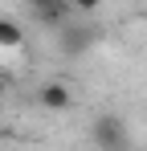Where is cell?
Masks as SVG:
<instances>
[{"instance_id":"cell-1","label":"cell","mask_w":147,"mask_h":151,"mask_svg":"<svg viewBox=\"0 0 147 151\" xmlns=\"http://www.w3.org/2000/svg\"><path fill=\"white\" fill-rule=\"evenodd\" d=\"M90 143H98V147H127L131 135H127L122 119H115V114H98L94 123H90Z\"/></svg>"},{"instance_id":"cell-2","label":"cell","mask_w":147,"mask_h":151,"mask_svg":"<svg viewBox=\"0 0 147 151\" xmlns=\"http://www.w3.org/2000/svg\"><path fill=\"white\" fill-rule=\"evenodd\" d=\"M37 102L45 106V110H70L74 106V94L66 82H45L41 90H37Z\"/></svg>"},{"instance_id":"cell-3","label":"cell","mask_w":147,"mask_h":151,"mask_svg":"<svg viewBox=\"0 0 147 151\" xmlns=\"http://www.w3.org/2000/svg\"><path fill=\"white\" fill-rule=\"evenodd\" d=\"M70 8H74L70 0H37L41 25H49V29H61V25H66V12H70Z\"/></svg>"},{"instance_id":"cell-4","label":"cell","mask_w":147,"mask_h":151,"mask_svg":"<svg viewBox=\"0 0 147 151\" xmlns=\"http://www.w3.org/2000/svg\"><path fill=\"white\" fill-rule=\"evenodd\" d=\"M0 49H8V53L24 49V29L17 25V21H4V17H0Z\"/></svg>"},{"instance_id":"cell-5","label":"cell","mask_w":147,"mask_h":151,"mask_svg":"<svg viewBox=\"0 0 147 151\" xmlns=\"http://www.w3.org/2000/svg\"><path fill=\"white\" fill-rule=\"evenodd\" d=\"M90 41H94V33H86V29H66V33H61L66 53H82V49H90Z\"/></svg>"},{"instance_id":"cell-6","label":"cell","mask_w":147,"mask_h":151,"mask_svg":"<svg viewBox=\"0 0 147 151\" xmlns=\"http://www.w3.org/2000/svg\"><path fill=\"white\" fill-rule=\"evenodd\" d=\"M70 4H74V8H78V12H94V8H98V4H102V0H70Z\"/></svg>"},{"instance_id":"cell-7","label":"cell","mask_w":147,"mask_h":151,"mask_svg":"<svg viewBox=\"0 0 147 151\" xmlns=\"http://www.w3.org/2000/svg\"><path fill=\"white\" fill-rule=\"evenodd\" d=\"M0 98H4V82H0Z\"/></svg>"},{"instance_id":"cell-8","label":"cell","mask_w":147,"mask_h":151,"mask_svg":"<svg viewBox=\"0 0 147 151\" xmlns=\"http://www.w3.org/2000/svg\"><path fill=\"white\" fill-rule=\"evenodd\" d=\"M33 4H37V0H33Z\"/></svg>"}]
</instances>
